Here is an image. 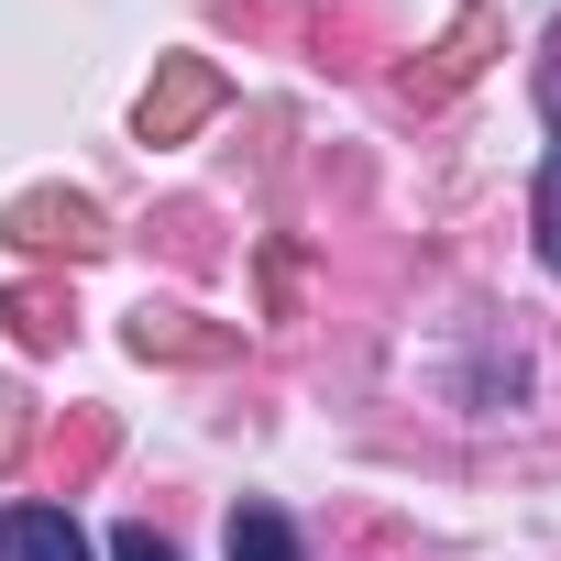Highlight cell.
<instances>
[{
  "mask_svg": "<svg viewBox=\"0 0 561 561\" xmlns=\"http://www.w3.org/2000/svg\"><path fill=\"white\" fill-rule=\"evenodd\" d=\"M0 561H89V539L67 506H12L0 517Z\"/></svg>",
  "mask_w": 561,
  "mask_h": 561,
  "instance_id": "6da1fadb",
  "label": "cell"
},
{
  "mask_svg": "<svg viewBox=\"0 0 561 561\" xmlns=\"http://www.w3.org/2000/svg\"><path fill=\"white\" fill-rule=\"evenodd\" d=\"M231 561H298V528L275 506H231Z\"/></svg>",
  "mask_w": 561,
  "mask_h": 561,
  "instance_id": "7a4b0ae2",
  "label": "cell"
},
{
  "mask_svg": "<svg viewBox=\"0 0 561 561\" xmlns=\"http://www.w3.org/2000/svg\"><path fill=\"white\" fill-rule=\"evenodd\" d=\"M539 264L561 275V144H550V165H539Z\"/></svg>",
  "mask_w": 561,
  "mask_h": 561,
  "instance_id": "3957f363",
  "label": "cell"
},
{
  "mask_svg": "<svg viewBox=\"0 0 561 561\" xmlns=\"http://www.w3.org/2000/svg\"><path fill=\"white\" fill-rule=\"evenodd\" d=\"M111 561H176V539H154V528L133 517V528H111Z\"/></svg>",
  "mask_w": 561,
  "mask_h": 561,
  "instance_id": "277c9868",
  "label": "cell"
}]
</instances>
